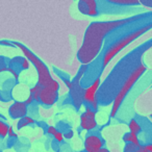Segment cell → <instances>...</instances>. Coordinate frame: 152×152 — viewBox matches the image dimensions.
I'll return each mask as SVG.
<instances>
[{
    "instance_id": "2e32d148",
    "label": "cell",
    "mask_w": 152,
    "mask_h": 152,
    "mask_svg": "<svg viewBox=\"0 0 152 152\" xmlns=\"http://www.w3.org/2000/svg\"><path fill=\"white\" fill-rule=\"evenodd\" d=\"M139 148L140 147H137V146L132 145V144H126L125 147H124V150H123V152H137Z\"/></svg>"
},
{
    "instance_id": "4fadbf2b",
    "label": "cell",
    "mask_w": 152,
    "mask_h": 152,
    "mask_svg": "<svg viewBox=\"0 0 152 152\" xmlns=\"http://www.w3.org/2000/svg\"><path fill=\"white\" fill-rule=\"evenodd\" d=\"M42 91V87L39 86L37 83L34 87H32L31 89L29 90V96L32 98V100H36V101H39V98H40V93Z\"/></svg>"
},
{
    "instance_id": "5bb4252c",
    "label": "cell",
    "mask_w": 152,
    "mask_h": 152,
    "mask_svg": "<svg viewBox=\"0 0 152 152\" xmlns=\"http://www.w3.org/2000/svg\"><path fill=\"white\" fill-rule=\"evenodd\" d=\"M34 120L31 118V117L26 116V117H24V118L20 119V121L18 122L17 127H18V129H21V128H23V127H25V126H28V125L34 124Z\"/></svg>"
},
{
    "instance_id": "7402d4cb",
    "label": "cell",
    "mask_w": 152,
    "mask_h": 152,
    "mask_svg": "<svg viewBox=\"0 0 152 152\" xmlns=\"http://www.w3.org/2000/svg\"><path fill=\"white\" fill-rule=\"evenodd\" d=\"M7 134L10 135V137H17V134H16L15 132H14L13 130V127H9V131H7Z\"/></svg>"
},
{
    "instance_id": "44dd1931",
    "label": "cell",
    "mask_w": 152,
    "mask_h": 152,
    "mask_svg": "<svg viewBox=\"0 0 152 152\" xmlns=\"http://www.w3.org/2000/svg\"><path fill=\"white\" fill-rule=\"evenodd\" d=\"M73 135H74L73 130H71V129H69V130H67L64 133V137L65 139H71V137H73Z\"/></svg>"
},
{
    "instance_id": "ffe728a7",
    "label": "cell",
    "mask_w": 152,
    "mask_h": 152,
    "mask_svg": "<svg viewBox=\"0 0 152 152\" xmlns=\"http://www.w3.org/2000/svg\"><path fill=\"white\" fill-rule=\"evenodd\" d=\"M56 132H57V129L54 126H49L48 129H47V133H49L50 135H54Z\"/></svg>"
},
{
    "instance_id": "8992f818",
    "label": "cell",
    "mask_w": 152,
    "mask_h": 152,
    "mask_svg": "<svg viewBox=\"0 0 152 152\" xmlns=\"http://www.w3.org/2000/svg\"><path fill=\"white\" fill-rule=\"evenodd\" d=\"M80 126L83 130H93L97 127L96 113L91 107H88L80 116Z\"/></svg>"
},
{
    "instance_id": "603a6c76",
    "label": "cell",
    "mask_w": 152,
    "mask_h": 152,
    "mask_svg": "<svg viewBox=\"0 0 152 152\" xmlns=\"http://www.w3.org/2000/svg\"><path fill=\"white\" fill-rule=\"evenodd\" d=\"M98 152H110L108 149H106V148H102V149H100Z\"/></svg>"
},
{
    "instance_id": "d6986e66",
    "label": "cell",
    "mask_w": 152,
    "mask_h": 152,
    "mask_svg": "<svg viewBox=\"0 0 152 152\" xmlns=\"http://www.w3.org/2000/svg\"><path fill=\"white\" fill-rule=\"evenodd\" d=\"M53 137H54L55 141L58 142V143H61V142L64 141V139H65V137H64V133L61 132V131H58V130H57V132L53 135Z\"/></svg>"
},
{
    "instance_id": "e0dca14e",
    "label": "cell",
    "mask_w": 152,
    "mask_h": 152,
    "mask_svg": "<svg viewBox=\"0 0 152 152\" xmlns=\"http://www.w3.org/2000/svg\"><path fill=\"white\" fill-rule=\"evenodd\" d=\"M113 3H116V4H123V5H130V4H137V1H125V0H118V1H110Z\"/></svg>"
},
{
    "instance_id": "cb8c5ba5",
    "label": "cell",
    "mask_w": 152,
    "mask_h": 152,
    "mask_svg": "<svg viewBox=\"0 0 152 152\" xmlns=\"http://www.w3.org/2000/svg\"><path fill=\"white\" fill-rule=\"evenodd\" d=\"M151 118H152V115H151Z\"/></svg>"
},
{
    "instance_id": "9a60e30c",
    "label": "cell",
    "mask_w": 152,
    "mask_h": 152,
    "mask_svg": "<svg viewBox=\"0 0 152 152\" xmlns=\"http://www.w3.org/2000/svg\"><path fill=\"white\" fill-rule=\"evenodd\" d=\"M7 131H9V126H7L3 121L0 120V137H7Z\"/></svg>"
},
{
    "instance_id": "ba28073f",
    "label": "cell",
    "mask_w": 152,
    "mask_h": 152,
    "mask_svg": "<svg viewBox=\"0 0 152 152\" xmlns=\"http://www.w3.org/2000/svg\"><path fill=\"white\" fill-rule=\"evenodd\" d=\"M58 99V92L53 91L51 89H45L42 88V91L40 93V98L39 102L44 106H51L56 102Z\"/></svg>"
},
{
    "instance_id": "9c48e42d",
    "label": "cell",
    "mask_w": 152,
    "mask_h": 152,
    "mask_svg": "<svg viewBox=\"0 0 152 152\" xmlns=\"http://www.w3.org/2000/svg\"><path fill=\"white\" fill-rule=\"evenodd\" d=\"M9 115L12 119H22L27 115V105L24 101H16L9 108Z\"/></svg>"
},
{
    "instance_id": "5b68a950",
    "label": "cell",
    "mask_w": 152,
    "mask_h": 152,
    "mask_svg": "<svg viewBox=\"0 0 152 152\" xmlns=\"http://www.w3.org/2000/svg\"><path fill=\"white\" fill-rule=\"evenodd\" d=\"M100 83H101L100 78L95 79V81H93V83L90 87H88L86 90H83V101L92 105L94 112L98 107L97 101H96V94H97V91L99 89Z\"/></svg>"
},
{
    "instance_id": "d4e9b609",
    "label": "cell",
    "mask_w": 152,
    "mask_h": 152,
    "mask_svg": "<svg viewBox=\"0 0 152 152\" xmlns=\"http://www.w3.org/2000/svg\"><path fill=\"white\" fill-rule=\"evenodd\" d=\"M85 152H86V151H85Z\"/></svg>"
},
{
    "instance_id": "ac0fdd59",
    "label": "cell",
    "mask_w": 152,
    "mask_h": 152,
    "mask_svg": "<svg viewBox=\"0 0 152 152\" xmlns=\"http://www.w3.org/2000/svg\"><path fill=\"white\" fill-rule=\"evenodd\" d=\"M139 149H140V152H152V143L141 146Z\"/></svg>"
},
{
    "instance_id": "6da1fadb",
    "label": "cell",
    "mask_w": 152,
    "mask_h": 152,
    "mask_svg": "<svg viewBox=\"0 0 152 152\" xmlns=\"http://www.w3.org/2000/svg\"><path fill=\"white\" fill-rule=\"evenodd\" d=\"M134 18L124 20H116V21H107V22H96L92 23L87 29V32L85 34V40L81 48L78 51L79 61L83 64L91 63L94 58L100 52V49L102 47L103 39L106 34L113 29L119 27V26L126 24L128 22L132 21Z\"/></svg>"
},
{
    "instance_id": "3957f363",
    "label": "cell",
    "mask_w": 152,
    "mask_h": 152,
    "mask_svg": "<svg viewBox=\"0 0 152 152\" xmlns=\"http://www.w3.org/2000/svg\"><path fill=\"white\" fill-rule=\"evenodd\" d=\"M146 71V66L144 64L139 65L132 72L130 73V75L128 76V78L125 80V83H123L122 88L120 89V91L117 93L116 97L114 99V104H113L112 113H110V117H115V115L118 113L119 107L122 104L123 100L125 99V97L127 96V94L129 93V91L131 90V88L134 86V83L139 80V78L145 73Z\"/></svg>"
},
{
    "instance_id": "8fae6325",
    "label": "cell",
    "mask_w": 152,
    "mask_h": 152,
    "mask_svg": "<svg viewBox=\"0 0 152 152\" xmlns=\"http://www.w3.org/2000/svg\"><path fill=\"white\" fill-rule=\"evenodd\" d=\"M123 141L125 142V144H132V145L137 146V147H141L139 137L132 132L124 133V135H123Z\"/></svg>"
},
{
    "instance_id": "30bf717a",
    "label": "cell",
    "mask_w": 152,
    "mask_h": 152,
    "mask_svg": "<svg viewBox=\"0 0 152 152\" xmlns=\"http://www.w3.org/2000/svg\"><path fill=\"white\" fill-rule=\"evenodd\" d=\"M78 10L81 14L91 17L98 15L97 3L95 0H80L78 2Z\"/></svg>"
},
{
    "instance_id": "7c38bea8",
    "label": "cell",
    "mask_w": 152,
    "mask_h": 152,
    "mask_svg": "<svg viewBox=\"0 0 152 152\" xmlns=\"http://www.w3.org/2000/svg\"><path fill=\"white\" fill-rule=\"evenodd\" d=\"M128 128H129V132H132V133H134V134H137V135L142 131L141 124H140L137 120H134V119H132V120L129 122Z\"/></svg>"
},
{
    "instance_id": "7a4b0ae2",
    "label": "cell",
    "mask_w": 152,
    "mask_h": 152,
    "mask_svg": "<svg viewBox=\"0 0 152 152\" xmlns=\"http://www.w3.org/2000/svg\"><path fill=\"white\" fill-rule=\"evenodd\" d=\"M13 44L15 45L16 47H18V48L24 53L26 59H27L28 61H30V63L34 66L37 72H38V85L41 86L42 88H45V89H51V90H53V91L58 92V89H59L58 83L51 77L50 72H49L48 68L46 67V65H45L37 55H34L29 49L26 48V47L23 46L22 44L17 43V42H13Z\"/></svg>"
},
{
    "instance_id": "277c9868",
    "label": "cell",
    "mask_w": 152,
    "mask_h": 152,
    "mask_svg": "<svg viewBox=\"0 0 152 152\" xmlns=\"http://www.w3.org/2000/svg\"><path fill=\"white\" fill-rule=\"evenodd\" d=\"M152 27V24H148L147 26H144V27L140 28V29L135 30V31L129 34L128 36L124 37V38L120 39L119 41H117L115 44H113L110 48L106 50L105 54L103 56V61H102V66L103 68H105L107 66V64L114 58V56L116 54H118L123 48H125L126 46H128L131 42H133L134 40H137L139 37H141L144 32H146L147 30H149Z\"/></svg>"
},
{
    "instance_id": "52a82bcc",
    "label": "cell",
    "mask_w": 152,
    "mask_h": 152,
    "mask_svg": "<svg viewBox=\"0 0 152 152\" xmlns=\"http://www.w3.org/2000/svg\"><path fill=\"white\" fill-rule=\"evenodd\" d=\"M104 142L98 134H89L85 139V151L86 152H98L103 148Z\"/></svg>"
}]
</instances>
